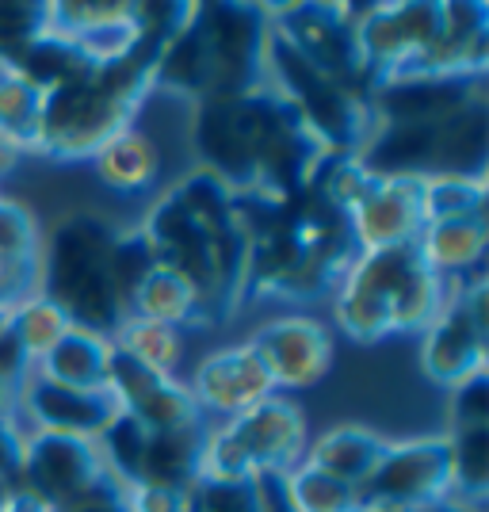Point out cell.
<instances>
[{"instance_id": "ba28073f", "label": "cell", "mask_w": 489, "mask_h": 512, "mask_svg": "<svg viewBox=\"0 0 489 512\" xmlns=\"http://www.w3.org/2000/svg\"><path fill=\"white\" fill-rule=\"evenodd\" d=\"M268 88L295 107L329 157H356L375 127L363 92L325 77L306 58H298L276 31L268 35Z\"/></svg>"}, {"instance_id": "4fadbf2b", "label": "cell", "mask_w": 489, "mask_h": 512, "mask_svg": "<svg viewBox=\"0 0 489 512\" xmlns=\"http://www.w3.org/2000/svg\"><path fill=\"white\" fill-rule=\"evenodd\" d=\"M360 509H413L421 512L447 497V436L386 440L383 459L363 478Z\"/></svg>"}, {"instance_id": "2e32d148", "label": "cell", "mask_w": 489, "mask_h": 512, "mask_svg": "<svg viewBox=\"0 0 489 512\" xmlns=\"http://www.w3.org/2000/svg\"><path fill=\"white\" fill-rule=\"evenodd\" d=\"M104 474V459L92 440L31 432L23 436V482L20 490L39 497L46 509H62L77 493H85Z\"/></svg>"}, {"instance_id": "1f68e13d", "label": "cell", "mask_w": 489, "mask_h": 512, "mask_svg": "<svg viewBox=\"0 0 489 512\" xmlns=\"http://www.w3.org/2000/svg\"><path fill=\"white\" fill-rule=\"evenodd\" d=\"M39 115H43V92L12 73H0V138L12 142L20 153H35Z\"/></svg>"}, {"instance_id": "e575fe53", "label": "cell", "mask_w": 489, "mask_h": 512, "mask_svg": "<svg viewBox=\"0 0 489 512\" xmlns=\"http://www.w3.org/2000/svg\"><path fill=\"white\" fill-rule=\"evenodd\" d=\"M46 35V4H16V0H4L0 4V73H8L12 65L20 62V54L31 43H39Z\"/></svg>"}, {"instance_id": "9c48e42d", "label": "cell", "mask_w": 489, "mask_h": 512, "mask_svg": "<svg viewBox=\"0 0 489 512\" xmlns=\"http://www.w3.org/2000/svg\"><path fill=\"white\" fill-rule=\"evenodd\" d=\"M306 455V417L302 409L272 394L253 409L211 425L207 440V474L222 478H256V474H291Z\"/></svg>"}, {"instance_id": "5b68a950", "label": "cell", "mask_w": 489, "mask_h": 512, "mask_svg": "<svg viewBox=\"0 0 489 512\" xmlns=\"http://www.w3.org/2000/svg\"><path fill=\"white\" fill-rule=\"evenodd\" d=\"M447 279L432 276L413 245L356 253L333 287V318L348 341L379 344L394 333H425L440 314Z\"/></svg>"}, {"instance_id": "7c38bea8", "label": "cell", "mask_w": 489, "mask_h": 512, "mask_svg": "<svg viewBox=\"0 0 489 512\" xmlns=\"http://www.w3.org/2000/svg\"><path fill=\"white\" fill-rule=\"evenodd\" d=\"M268 23L298 58H306L325 77L356 92H367V69H363L360 43H356L352 4H325V0L268 4Z\"/></svg>"}, {"instance_id": "484cf974", "label": "cell", "mask_w": 489, "mask_h": 512, "mask_svg": "<svg viewBox=\"0 0 489 512\" xmlns=\"http://www.w3.org/2000/svg\"><path fill=\"white\" fill-rule=\"evenodd\" d=\"M157 165H161L157 161V146L138 127L119 130L115 138H107L104 146L92 153V169L100 176V184L119 195H138L153 188Z\"/></svg>"}, {"instance_id": "e0dca14e", "label": "cell", "mask_w": 489, "mask_h": 512, "mask_svg": "<svg viewBox=\"0 0 489 512\" xmlns=\"http://www.w3.org/2000/svg\"><path fill=\"white\" fill-rule=\"evenodd\" d=\"M348 226H352L360 253L413 245L417 234L425 230L421 180L417 176H371L367 192L348 211Z\"/></svg>"}, {"instance_id": "4316f807", "label": "cell", "mask_w": 489, "mask_h": 512, "mask_svg": "<svg viewBox=\"0 0 489 512\" xmlns=\"http://www.w3.org/2000/svg\"><path fill=\"white\" fill-rule=\"evenodd\" d=\"M447 436V501L486 509L489 497V425L451 428Z\"/></svg>"}, {"instance_id": "8d00e7d4", "label": "cell", "mask_w": 489, "mask_h": 512, "mask_svg": "<svg viewBox=\"0 0 489 512\" xmlns=\"http://www.w3.org/2000/svg\"><path fill=\"white\" fill-rule=\"evenodd\" d=\"M111 268H115L119 295H123V299H127V306H130L134 287H138V283H142V279L157 268V264H153V253H149V241L142 237V230H138V226H134V230H119L115 253H111Z\"/></svg>"}, {"instance_id": "4dcf8cb0", "label": "cell", "mask_w": 489, "mask_h": 512, "mask_svg": "<svg viewBox=\"0 0 489 512\" xmlns=\"http://www.w3.org/2000/svg\"><path fill=\"white\" fill-rule=\"evenodd\" d=\"M4 318H8V329L16 333V341L23 344V352L31 356V363L43 360L46 352H50V348H54V344L62 341L65 333L73 329L62 310H58L50 299H43L39 291H35V295H27V299H20V302H12Z\"/></svg>"}, {"instance_id": "f6af8a7d", "label": "cell", "mask_w": 489, "mask_h": 512, "mask_svg": "<svg viewBox=\"0 0 489 512\" xmlns=\"http://www.w3.org/2000/svg\"><path fill=\"white\" fill-rule=\"evenodd\" d=\"M20 157H23V153L16 150L12 142H4V138H0V180L16 169V165H20Z\"/></svg>"}, {"instance_id": "5bb4252c", "label": "cell", "mask_w": 489, "mask_h": 512, "mask_svg": "<svg viewBox=\"0 0 489 512\" xmlns=\"http://www.w3.org/2000/svg\"><path fill=\"white\" fill-rule=\"evenodd\" d=\"M383 127H436L486 100V73H394L363 92Z\"/></svg>"}, {"instance_id": "cb8c5ba5", "label": "cell", "mask_w": 489, "mask_h": 512, "mask_svg": "<svg viewBox=\"0 0 489 512\" xmlns=\"http://www.w3.org/2000/svg\"><path fill=\"white\" fill-rule=\"evenodd\" d=\"M107 367H111V341L73 325L62 341L35 363V375L50 379V383L77 386V390H107Z\"/></svg>"}, {"instance_id": "74e56055", "label": "cell", "mask_w": 489, "mask_h": 512, "mask_svg": "<svg viewBox=\"0 0 489 512\" xmlns=\"http://www.w3.org/2000/svg\"><path fill=\"white\" fill-rule=\"evenodd\" d=\"M447 421H451V428L489 425V371H478V375L451 386Z\"/></svg>"}, {"instance_id": "83f0119b", "label": "cell", "mask_w": 489, "mask_h": 512, "mask_svg": "<svg viewBox=\"0 0 489 512\" xmlns=\"http://www.w3.org/2000/svg\"><path fill=\"white\" fill-rule=\"evenodd\" d=\"M127 314L146 318V321H161V325H169V329H184V325L199 329V299H195V291L184 279L172 276L169 268H153V272L134 287Z\"/></svg>"}, {"instance_id": "d4e9b609", "label": "cell", "mask_w": 489, "mask_h": 512, "mask_svg": "<svg viewBox=\"0 0 489 512\" xmlns=\"http://www.w3.org/2000/svg\"><path fill=\"white\" fill-rule=\"evenodd\" d=\"M383 451H386V440L379 432H371V428L363 425H337L306 448L302 463L333 474L337 482L360 486L363 478L375 470V463L383 459Z\"/></svg>"}, {"instance_id": "7a4b0ae2", "label": "cell", "mask_w": 489, "mask_h": 512, "mask_svg": "<svg viewBox=\"0 0 489 512\" xmlns=\"http://www.w3.org/2000/svg\"><path fill=\"white\" fill-rule=\"evenodd\" d=\"M192 146L199 169L237 195L291 199L310 188L329 153L295 107L272 88L192 104Z\"/></svg>"}, {"instance_id": "30bf717a", "label": "cell", "mask_w": 489, "mask_h": 512, "mask_svg": "<svg viewBox=\"0 0 489 512\" xmlns=\"http://www.w3.org/2000/svg\"><path fill=\"white\" fill-rule=\"evenodd\" d=\"M489 283L482 272L447 287L440 314L421 333V367L432 383L451 386L486 371L489 360Z\"/></svg>"}, {"instance_id": "3957f363", "label": "cell", "mask_w": 489, "mask_h": 512, "mask_svg": "<svg viewBox=\"0 0 489 512\" xmlns=\"http://www.w3.org/2000/svg\"><path fill=\"white\" fill-rule=\"evenodd\" d=\"M241 218L245 299L253 302L325 299L360 253L348 214L337 211L314 184L291 199L241 195Z\"/></svg>"}, {"instance_id": "bcb514c9", "label": "cell", "mask_w": 489, "mask_h": 512, "mask_svg": "<svg viewBox=\"0 0 489 512\" xmlns=\"http://www.w3.org/2000/svg\"><path fill=\"white\" fill-rule=\"evenodd\" d=\"M421 512H482V509H470V505H459V501H436V505H428V509Z\"/></svg>"}, {"instance_id": "d6986e66", "label": "cell", "mask_w": 489, "mask_h": 512, "mask_svg": "<svg viewBox=\"0 0 489 512\" xmlns=\"http://www.w3.org/2000/svg\"><path fill=\"white\" fill-rule=\"evenodd\" d=\"M107 390L119 402V409L149 432L203 421L188 383H176L172 375H161V371H149L115 348H111V367H107Z\"/></svg>"}, {"instance_id": "f546056e", "label": "cell", "mask_w": 489, "mask_h": 512, "mask_svg": "<svg viewBox=\"0 0 489 512\" xmlns=\"http://www.w3.org/2000/svg\"><path fill=\"white\" fill-rule=\"evenodd\" d=\"M486 207V176H425L421 180L425 226L428 222H447V218H474V214H486Z\"/></svg>"}, {"instance_id": "ee69618b", "label": "cell", "mask_w": 489, "mask_h": 512, "mask_svg": "<svg viewBox=\"0 0 489 512\" xmlns=\"http://www.w3.org/2000/svg\"><path fill=\"white\" fill-rule=\"evenodd\" d=\"M0 512H54V509H46L39 497H31L27 490H16L4 505H0Z\"/></svg>"}, {"instance_id": "d590c367", "label": "cell", "mask_w": 489, "mask_h": 512, "mask_svg": "<svg viewBox=\"0 0 489 512\" xmlns=\"http://www.w3.org/2000/svg\"><path fill=\"white\" fill-rule=\"evenodd\" d=\"M188 512H256L253 478L203 474L188 490Z\"/></svg>"}, {"instance_id": "7bdbcfd3", "label": "cell", "mask_w": 489, "mask_h": 512, "mask_svg": "<svg viewBox=\"0 0 489 512\" xmlns=\"http://www.w3.org/2000/svg\"><path fill=\"white\" fill-rule=\"evenodd\" d=\"M130 512H188V493L157 490V486H134L127 490Z\"/></svg>"}, {"instance_id": "6da1fadb", "label": "cell", "mask_w": 489, "mask_h": 512, "mask_svg": "<svg viewBox=\"0 0 489 512\" xmlns=\"http://www.w3.org/2000/svg\"><path fill=\"white\" fill-rule=\"evenodd\" d=\"M157 268L180 276L199 299V329L230 321L245 302L241 195L195 169L161 192L138 226Z\"/></svg>"}, {"instance_id": "681fc988", "label": "cell", "mask_w": 489, "mask_h": 512, "mask_svg": "<svg viewBox=\"0 0 489 512\" xmlns=\"http://www.w3.org/2000/svg\"><path fill=\"white\" fill-rule=\"evenodd\" d=\"M4 310H8V302H4V299H0V318H4Z\"/></svg>"}, {"instance_id": "7dc6e473", "label": "cell", "mask_w": 489, "mask_h": 512, "mask_svg": "<svg viewBox=\"0 0 489 512\" xmlns=\"http://www.w3.org/2000/svg\"><path fill=\"white\" fill-rule=\"evenodd\" d=\"M16 398H20V394H12V390L0 386V413H16Z\"/></svg>"}, {"instance_id": "d6a6232c", "label": "cell", "mask_w": 489, "mask_h": 512, "mask_svg": "<svg viewBox=\"0 0 489 512\" xmlns=\"http://www.w3.org/2000/svg\"><path fill=\"white\" fill-rule=\"evenodd\" d=\"M146 440H149V428H142L134 417H127L123 409L111 417V425L100 432L96 440V451L104 459V470L123 482L127 490H134L142 482V459H146Z\"/></svg>"}, {"instance_id": "ffe728a7", "label": "cell", "mask_w": 489, "mask_h": 512, "mask_svg": "<svg viewBox=\"0 0 489 512\" xmlns=\"http://www.w3.org/2000/svg\"><path fill=\"white\" fill-rule=\"evenodd\" d=\"M188 390H192L195 406H199L203 417H211V413L237 417V413H245L256 402L276 394V386H272L264 363H260V356L253 352L249 341L230 344V348H218L211 356H203Z\"/></svg>"}, {"instance_id": "52a82bcc", "label": "cell", "mask_w": 489, "mask_h": 512, "mask_svg": "<svg viewBox=\"0 0 489 512\" xmlns=\"http://www.w3.org/2000/svg\"><path fill=\"white\" fill-rule=\"evenodd\" d=\"M119 226L104 214H69L54 226L39 249V283L35 291L62 310L69 325L100 333L111 341L119 321L127 318V299L119 295L111 253Z\"/></svg>"}, {"instance_id": "b9f144b4", "label": "cell", "mask_w": 489, "mask_h": 512, "mask_svg": "<svg viewBox=\"0 0 489 512\" xmlns=\"http://www.w3.org/2000/svg\"><path fill=\"white\" fill-rule=\"evenodd\" d=\"M253 497L256 512H298L291 486H287V474H256Z\"/></svg>"}, {"instance_id": "f35d334b", "label": "cell", "mask_w": 489, "mask_h": 512, "mask_svg": "<svg viewBox=\"0 0 489 512\" xmlns=\"http://www.w3.org/2000/svg\"><path fill=\"white\" fill-rule=\"evenodd\" d=\"M23 428L20 413H0V505L20 490L23 482Z\"/></svg>"}, {"instance_id": "9a60e30c", "label": "cell", "mask_w": 489, "mask_h": 512, "mask_svg": "<svg viewBox=\"0 0 489 512\" xmlns=\"http://www.w3.org/2000/svg\"><path fill=\"white\" fill-rule=\"evenodd\" d=\"M249 344L276 390H306L321 383L333 363L329 329L306 314H283V318L264 321L249 337Z\"/></svg>"}, {"instance_id": "8fae6325", "label": "cell", "mask_w": 489, "mask_h": 512, "mask_svg": "<svg viewBox=\"0 0 489 512\" xmlns=\"http://www.w3.org/2000/svg\"><path fill=\"white\" fill-rule=\"evenodd\" d=\"M356 20V43L367 69V88L394 73H409L425 58L440 23L444 4L440 0H394V4H352Z\"/></svg>"}, {"instance_id": "603a6c76", "label": "cell", "mask_w": 489, "mask_h": 512, "mask_svg": "<svg viewBox=\"0 0 489 512\" xmlns=\"http://www.w3.org/2000/svg\"><path fill=\"white\" fill-rule=\"evenodd\" d=\"M413 249L421 256L432 276H455L463 279L470 272H482V260L489 249V222L486 214L474 218H447V222H428L425 230L417 234Z\"/></svg>"}, {"instance_id": "c3c4849f", "label": "cell", "mask_w": 489, "mask_h": 512, "mask_svg": "<svg viewBox=\"0 0 489 512\" xmlns=\"http://www.w3.org/2000/svg\"><path fill=\"white\" fill-rule=\"evenodd\" d=\"M367 512H413V509H367Z\"/></svg>"}, {"instance_id": "44dd1931", "label": "cell", "mask_w": 489, "mask_h": 512, "mask_svg": "<svg viewBox=\"0 0 489 512\" xmlns=\"http://www.w3.org/2000/svg\"><path fill=\"white\" fill-rule=\"evenodd\" d=\"M46 31L77 46L88 62H119L138 46L134 4H46Z\"/></svg>"}, {"instance_id": "836d02e7", "label": "cell", "mask_w": 489, "mask_h": 512, "mask_svg": "<svg viewBox=\"0 0 489 512\" xmlns=\"http://www.w3.org/2000/svg\"><path fill=\"white\" fill-rule=\"evenodd\" d=\"M287 486H291L298 512H363L356 486L337 482L333 474L310 467V463H298L287 474Z\"/></svg>"}, {"instance_id": "8992f818", "label": "cell", "mask_w": 489, "mask_h": 512, "mask_svg": "<svg viewBox=\"0 0 489 512\" xmlns=\"http://www.w3.org/2000/svg\"><path fill=\"white\" fill-rule=\"evenodd\" d=\"M149 65L153 58L134 46L127 58L92 62L43 92L35 153L54 161H92L107 138L134 127V115L149 96Z\"/></svg>"}, {"instance_id": "ab89813d", "label": "cell", "mask_w": 489, "mask_h": 512, "mask_svg": "<svg viewBox=\"0 0 489 512\" xmlns=\"http://www.w3.org/2000/svg\"><path fill=\"white\" fill-rule=\"evenodd\" d=\"M58 512H130V501H127V486L123 482H115L111 474H100L85 493H77L73 501H65Z\"/></svg>"}, {"instance_id": "60d3db41", "label": "cell", "mask_w": 489, "mask_h": 512, "mask_svg": "<svg viewBox=\"0 0 489 512\" xmlns=\"http://www.w3.org/2000/svg\"><path fill=\"white\" fill-rule=\"evenodd\" d=\"M4 314H8V310H4ZM31 371H35L31 356L23 352V344L16 341V333L8 329V318H0V386L12 390V394H20V386L31 379Z\"/></svg>"}, {"instance_id": "ac0fdd59", "label": "cell", "mask_w": 489, "mask_h": 512, "mask_svg": "<svg viewBox=\"0 0 489 512\" xmlns=\"http://www.w3.org/2000/svg\"><path fill=\"white\" fill-rule=\"evenodd\" d=\"M16 413L27 417L31 432H54V436H77V440H100V432L111 425V417L119 413V402L111 398V390H77L39 379L31 371V379L20 386Z\"/></svg>"}, {"instance_id": "277c9868", "label": "cell", "mask_w": 489, "mask_h": 512, "mask_svg": "<svg viewBox=\"0 0 489 512\" xmlns=\"http://www.w3.org/2000/svg\"><path fill=\"white\" fill-rule=\"evenodd\" d=\"M268 4H192L188 23L157 50L149 92L180 100H226L268 85Z\"/></svg>"}, {"instance_id": "7402d4cb", "label": "cell", "mask_w": 489, "mask_h": 512, "mask_svg": "<svg viewBox=\"0 0 489 512\" xmlns=\"http://www.w3.org/2000/svg\"><path fill=\"white\" fill-rule=\"evenodd\" d=\"M207 440H211L207 417L192 421V425L165 428V432H149L138 486L188 493L207 474Z\"/></svg>"}, {"instance_id": "f1b7e54d", "label": "cell", "mask_w": 489, "mask_h": 512, "mask_svg": "<svg viewBox=\"0 0 489 512\" xmlns=\"http://www.w3.org/2000/svg\"><path fill=\"white\" fill-rule=\"evenodd\" d=\"M111 348L123 352L127 360L149 367V371H161V375H172L180 356H184L180 329H169L161 321L134 318V314L119 321V329L111 333Z\"/></svg>"}]
</instances>
